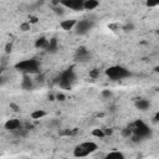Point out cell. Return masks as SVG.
Wrapping results in <instances>:
<instances>
[{"label": "cell", "mask_w": 159, "mask_h": 159, "mask_svg": "<svg viewBox=\"0 0 159 159\" xmlns=\"http://www.w3.org/2000/svg\"><path fill=\"white\" fill-rule=\"evenodd\" d=\"M132 130H133V135L132 139L134 142H138L140 139H144L150 135V128L147 125V123H144L143 120H135L132 125H130Z\"/></svg>", "instance_id": "1"}, {"label": "cell", "mask_w": 159, "mask_h": 159, "mask_svg": "<svg viewBox=\"0 0 159 159\" xmlns=\"http://www.w3.org/2000/svg\"><path fill=\"white\" fill-rule=\"evenodd\" d=\"M16 70L24 72L25 75H32V73H39V62L37 60H34V58H30V60H24V61H20L19 63H16Z\"/></svg>", "instance_id": "2"}, {"label": "cell", "mask_w": 159, "mask_h": 159, "mask_svg": "<svg viewBox=\"0 0 159 159\" xmlns=\"http://www.w3.org/2000/svg\"><path fill=\"white\" fill-rule=\"evenodd\" d=\"M106 75L109 77V80L113 81H119V80H124L127 77L130 76L129 70H127L125 67H122L119 65L117 66H111L106 70Z\"/></svg>", "instance_id": "3"}, {"label": "cell", "mask_w": 159, "mask_h": 159, "mask_svg": "<svg viewBox=\"0 0 159 159\" xmlns=\"http://www.w3.org/2000/svg\"><path fill=\"white\" fill-rule=\"evenodd\" d=\"M98 145L94 143V142H83V143H80L75 149H73V155L75 157H88L91 155L92 153H94L97 150Z\"/></svg>", "instance_id": "4"}, {"label": "cell", "mask_w": 159, "mask_h": 159, "mask_svg": "<svg viewBox=\"0 0 159 159\" xmlns=\"http://www.w3.org/2000/svg\"><path fill=\"white\" fill-rule=\"evenodd\" d=\"M75 78H76V76H75L73 70H66V71H63V72L60 75L58 81H57V84H58L61 88H63V89L71 88V86H72Z\"/></svg>", "instance_id": "5"}, {"label": "cell", "mask_w": 159, "mask_h": 159, "mask_svg": "<svg viewBox=\"0 0 159 159\" xmlns=\"http://www.w3.org/2000/svg\"><path fill=\"white\" fill-rule=\"evenodd\" d=\"M93 26V22L88 19H82V20H78L76 26H75V32L77 35H86Z\"/></svg>", "instance_id": "6"}, {"label": "cell", "mask_w": 159, "mask_h": 159, "mask_svg": "<svg viewBox=\"0 0 159 159\" xmlns=\"http://www.w3.org/2000/svg\"><path fill=\"white\" fill-rule=\"evenodd\" d=\"M60 4L66 9H70L73 11H81L83 10L84 0H60Z\"/></svg>", "instance_id": "7"}, {"label": "cell", "mask_w": 159, "mask_h": 159, "mask_svg": "<svg viewBox=\"0 0 159 159\" xmlns=\"http://www.w3.org/2000/svg\"><path fill=\"white\" fill-rule=\"evenodd\" d=\"M89 51L86 48V47H80V48H77V51H76V55H75V57H76V60L77 61H81V62H84V61H87L88 58H89Z\"/></svg>", "instance_id": "8"}, {"label": "cell", "mask_w": 159, "mask_h": 159, "mask_svg": "<svg viewBox=\"0 0 159 159\" xmlns=\"http://www.w3.org/2000/svg\"><path fill=\"white\" fill-rule=\"evenodd\" d=\"M4 127L7 130H17V129H21V122L16 118H11V119H7L5 122Z\"/></svg>", "instance_id": "9"}, {"label": "cell", "mask_w": 159, "mask_h": 159, "mask_svg": "<svg viewBox=\"0 0 159 159\" xmlns=\"http://www.w3.org/2000/svg\"><path fill=\"white\" fill-rule=\"evenodd\" d=\"M77 21L78 20H76V19H66V20H62L60 22V26L65 31H71V30H75V26H76Z\"/></svg>", "instance_id": "10"}, {"label": "cell", "mask_w": 159, "mask_h": 159, "mask_svg": "<svg viewBox=\"0 0 159 159\" xmlns=\"http://www.w3.org/2000/svg\"><path fill=\"white\" fill-rule=\"evenodd\" d=\"M21 88L26 91L34 88V80L30 77V75H24L22 81H21Z\"/></svg>", "instance_id": "11"}, {"label": "cell", "mask_w": 159, "mask_h": 159, "mask_svg": "<svg viewBox=\"0 0 159 159\" xmlns=\"http://www.w3.org/2000/svg\"><path fill=\"white\" fill-rule=\"evenodd\" d=\"M149 107H150V102L148 99H145V98H139L135 102V108L139 109V111H143L144 112V111L149 109Z\"/></svg>", "instance_id": "12"}, {"label": "cell", "mask_w": 159, "mask_h": 159, "mask_svg": "<svg viewBox=\"0 0 159 159\" xmlns=\"http://www.w3.org/2000/svg\"><path fill=\"white\" fill-rule=\"evenodd\" d=\"M48 43H50V40H47L46 37H40L35 41V47L36 48H40V50H47L48 47Z\"/></svg>", "instance_id": "13"}, {"label": "cell", "mask_w": 159, "mask_h": 159, "mask_svg": "<svg viewBox=\"0 0 159 159\" xmlns=\"http://www.w3.org/2000/svg\"><path fill=\"white\" fill-rule=\"evenodd\" d=\"M46 114H47V112L43 109H35L34 112L30 113V117L34 120H39V119H42L43 117H46Z\"/></svg>", "instance_id": "14"}, {"label": "cell", "mask_w": 159, "mask_h": 159, "mask_svg": "<svg viewBox=\"0 0 159 159\" xmlns=\"http://www.w3.org/2000/svg\"><path fill=\"white\" fill-rule=\"evenodd\" d=\"M99 5V1L98 0H84V4H83V10H94L96 7H98Z\"/></svg>", "instance_id": "15"}, {"label": "cell", "mask_w": 159, "mask_h": 159, "mask_svg": "<svg viewBox=\"0 0 159 159\" xmlns=\"http://www.w3.org/2000/svg\"><path fill=\"white\" fill-rule=\"evenodd\" d=\"M57 50H58L57 40H56V39H51V40H50V43H48V47H47V51H48V52H56Z\"/></svg>", "instance_id": "16"}, {"label": "cell", "mask_w": 159, "mask_h": 159, "mask_svg": "<svg viewBox=\"0 0 159 159\" xmlns=\"http://www.w3.org/2000/svg\"><path fill=\"white\" fill-rule=\"evenodd\" d=\"M106 158H118V159H123V158H124V154H123L122 152L113 150V152H109L108 154H106Z\"/></svg>", "instance_id": "17"}, {"label": "cell", "mask_w": 159, "mask_h": 159, "mask_svg": "<svg viewBox=\"0 0 159 159\" xmlns=\"http://www.w3.org/2000/svg\"><path fill=\"white\" fill-rule=\"evenodd\" d=\"M92 135H93V137H97V138H104V137H107L104 129H99V128L93 129V130H92Z\"/></svg>", "instance_id": "18"}, {"label": "cell", "mask_w": 159, "mask_h": 159, "mask_svg": "<svg viewBox=\"0 0 159 159\" xmlns=\"http://www.w3.org/2000/svg\"><path fill=\"white\" fill-rule=\"evenodd\" d=\"M101 96H102L104 99H109V98L113 97V92H112L111 89H103V91L101 92Z\"/></svg>", "instance_id": "19"}, {"label": "cell", "mask_w": 159, "mask_h": 159, "mask_svg": "<svg viewBox=\"0 0 159 159\" xmlns=\"http://www.w3.org/2000/svg\"><path fill=\"white\" fill-rule=\"evenodd\" d=\"M122 135L124 137V138H132V135H133V130H132V128L130 127H128V128H124V129H122Z\"/></svg>", "instance_id": "20"}, {"label": "cell", "mask_w": 159, "mask_h": 159, "mask_svg": "<svg viewBox=\"0 0 159 159\" xmlns=\"http://www.w3.org/2000/svg\"><path fill=\"white\" fill-rule=\"evenodd\" d=\"M52 9H53V11H55L57 15H62V14L65 12L63 10H65L66 7H65V6H62V5L60 4V5H56V6H52Z\"/></svg>", "instance_id": "21"}, {"label": "cell", "mask_w": 159, "mask_h": 159, "mask_svg": "<svg viewBox=\"0 0 159 159\" xmlns=\"http://www.w3.org/2000/svg\"><path fill=\"white\" fill-rule=\"evenodd\" d=\"M145 5H147L148 7L159 6V0H145Z\"/></svg>", "instance_id": "22"}, {"label": "cell", "mask_w": 159, "mask_h": 159, "mask_svg": "<svg viewBox=\"0 0 159 159\" xmlns=\"http://www.w3.org/2000/svg\"><path fill=\"white\" fill-rule=\"evenodd\" d=\"M30 27H31V24H30V22H22V24L20 25V30H21V31H29Z\"/></svg>", "instance_id": "23"}, {"label": "cell", "mask_w": 159, "mask_h": 159, "mask_svg": "<svg viewBox=\"0 0 159 159\" xmlns=\"http://www.w3.org/2000/svg\"><path fill=\"white\" fill-rule=\"evenodd\" d=\"M56 99H58V101H63V99H65V96H63L62 93H58V94L56 96Z\"/></svg>", "instance_id": "24"}, {"label": "cell", "mask_w": 159, "mask_h": 159, "mask_svg": "<svg viewBox=\"0 0 159 159\" xmlns=\"http://www.w3.org/2000/svg\"><path fill=\"white\" fill-rule=\"evenodd\" d=\"M89 76H91V77H93V78H96V77L98 76V71H92V72L89 73Z\"/></svg>", "instance_id": "25"}, {"label": "cell", "mask_w": 159, "mask_h": 159, "mask_svg": "<svg viewBox=\"0 0 159 159\" xmlns=\"http://www.w3.org/2000/svg\"><path fill=\"white\" fill-rule=\"evenodd\" d=\"M10 107H11V108H14V111H19V107H17L16 104H14V103H11V104H10Z\"/></svg>", "instance_id": "26"}, {"label": "cell", "mask_w": 159, "mask_h": 159, "mask_svg": "<svg viewBox=\"0 0 159 159\" xmlns=\"http://www.w3.org/2000/svg\"><path fill=\"white\" fill-rule=\"evenodd\" d=\"M155 120H157V122H159V112L155 114Z\"/></svg>", "instance_id": "27"}, {"label": "cell", "mask_w": 159, "mask_h": 159, "mask_svg": "<svg viewBox=\"0 0 159 159\" xmlns=\"http://www.w3.org/2000/svg\"><path fill=\"white\" fill-rule=\"evenodd\" d=\"M155 72H158V73H159V66H157V67H155Z\"/></svg>", "instance_id": "28"}, {"label": "cell", "mask_w": 159, "mask_h": 159, "mask_svg": "<svg viewBox=\"0 0 159 159\" xmlns=\"http://www.w3.org/2000/svg\"><path fill=\"white\" fill-rule=\"evenodd\" d=\"M158 35H159V30H158Z\"/></svg>", "instance_id": "29"}]
</instances>
